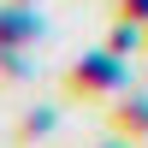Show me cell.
I'll use <instances>...</instances> for the list:
<instances>
[{"label": "cell", "instance_id": "obj_1", "mask_svg": "<svg viewBox=\"0 0 148 148\" xmlns=\"http://www.w3.org/2000/svg\"><path fill=\"white\" fill-rule=\"evenodd\" d=\"M119 77H125L119 53H89L77 71H71V89H77V95H101V89H113Z\"/></svg>", "mask_w": 148, "mask_h": 148}, {"label": "cell", "instance_id": "obj_2", "mask_svg": "<svg viewBox=\"0 0 148 148\" xmlns=\"http://www.w3.org/2000/svg\"><path fill=\"white\" fill-rule=\"evenodd\" d=\"M119 12H125V18H130V12H136V18H142V12H148V0H125V6H119Z\"/></svg>", "mask_w": 148, "mask_h": 148}]
</instances>
